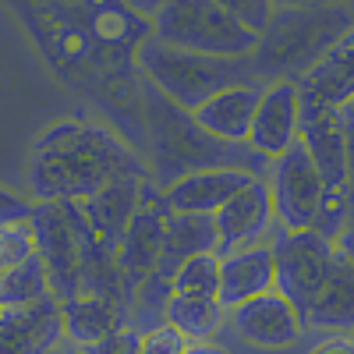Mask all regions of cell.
Returning a JSON list of instances; mask_svg holds the SVG:
<instances>
[{
    "instance_id": "26",
    "label": "cell",
    "mask_w": 354,
    "mask_h": 354,
    "mask_svg": "<svg viewBox=\"0 0 354 354\" xmlns=\"http://www.w3.org/2000/svg\"><path fill=\"white\" fill-rule=\"evenodd\" d=\"M216 290H220V255L216 252H198L170 273V294L216 298Z\"/></svg>"
},
{
    "instance_id": "17",
    "label": "cell",
    "mask_w": 354,
    "mask_h": 354,
    "mask_svg": "<svg viewBox=\"0 0 354 354\" xmlns=\"http://www.w3.org/2000/svg\"><path fill=\"white\" fill-rule=\"evenodd\" d=\"M248 177L238 167H220V170H195L177 177L170 188H163V202L170 213H202V216H213L220 205L248 185Z\"/></svg>"
},
{
    "instance_id": "28",
    "label": "cell",
    "mask_w": 354,
    "mask_h": 354,
    "mask_svg": "<svg viewBox=\"0 0 354 354\" xmlns=\"http://www.w3.org/2000/svg\"><path fill=\"white\" fill-rule=\"evenodd\" d=\"M188 337L177 333L170 322H156V326L138 333V354H185Z\"/></svg>"
},
{
    "instance_id": "6",
    "label": "cell",
    "mask_w": 354,
    "mask_h": 354,
    "mask_svg": "<svg viewBox=\"0 0 354 354\" xmlns=\"http://www.w3.org/2000/svg\"><path fill=\"white\" fill-rule=\"evenodd\" d=\"M149 36L209 57H245L255 46V32L227 15L216 0H167L149 18Z\"/></svg>"
},
{
    "instance_id": "20",
    "label": "cell",
    "mask_w": 354,
    "mask_h": 354,
    "mask_svg": "<svg viewBox=\"0 0 354 354\" xmlns=\"http://www.w3.org/2000/svg\"><path fill=\"white\" fill-rule=\"evenodd\" d=\"M262 85L266 82H245V85L220 88V93H213L209 100H202L192 110V117L209 135H216L223 142H245L248 138V128H252V113H255Z\"/></svg>"
},
{
    "instance_id": "23",
    "label": "cell",
    "mask_w": 354,
    "mask_h": 354,
    "mask_svg": "<svg viewBox=\"0 0 354 354\" xmlns=\"http://www.w3.org/2000/svg\"><path fill=\"white\" fill-rule=\"evenodd\" d=\"M198 252H216V227L213 216L202 213H167L163 220V241H160V259H156V277L170 280V273L185 259Z\"/></svg>"
},
{
    "instance_id": "33",
    "label": "cell",
    "mask_w": 354,
    "mask_h": 354,
    "mask_svg": "<svg viewBox=\"0 0 354 354\" xmlns=\"http://www.w3.org/2000/svg\"><path fill=\"white\" fill-rule=\"evenodd\" d=\"M308 354H354L351 333H337V337H330V340H319Z\"/></svg>"
},
{
    "instance_id": "21",
    "label": "cell",
    "mask_w": 354,
    "mask_h": 354,
    "mask_svg": "<svg viewBox=\"0 0 354 354\" xmlns=\"http://www.w3.org/2000/svg\"><path fill=\"white\" fill-rule=\"evenodd\" d=\"M121 326H128V308L117 301L96 298V294H75L61 301V330L71 347L96 344Z\"/></svg>"
},
{
    "instance_id": "15",
    "label": "cell",
    "mask_w": 354,
    "mask_h": 354,
    "mask_svg": "<svg viewBox=\"0 0 354 354\" xmlns=\"http://www.w3.org/2000/svg\"><path fill=\"white\" fill-rule=\"evenodd\" d=\"M61 340V301L53 294L0 312V354H50Z\"/></svg>"
},
{
    "instance_id": "31",
    "label": "cell",
    "mask_w": 354,
    "mask_h": 354,
    "mask_svg": "<svg viewBox=\"0 0 354 354\" xmlns=\"http://www.w3.org/2000/svg\"><path fill=\"white\" fill-rule=\"evenodd\" d=\"M78 351L82 354H138V330L121 326V330H113L110 337H103L96 344H85Z\"/></svg>"
},
{
    "instance_id": "18",
    "label": "cell",
    "mask_w": 354,
    "mask_h": 354,
    "mask_svg": "<svg viewBox=\"0 0 354 354\" xmlns=\"http://www.w3.org/2000/svg\"><path fill=\"white\" fill-rule=\"evenodd\" d=\"M266 290H273V248H270V241H259V245L220 255L216 298L227 308L255 298V294H266Z\"/></svg>"
},
{
    "instance_id": "7",
    "label": "cell",
    "mask_w": 354,
    "mask_h": 354,
    "mask_svg": "<svg viewBox=\"0 0 354 354\" xmlns=\"http://www.w3.org/2000/svg\"><path fill=\"white\" fill-rule=\"evenodd\" d=\"M270 248H273V290L298 308V315L308 312L312 298L319 294L322 280L333 262V241H326L315 230H283L270 227Z\"/></svg>"
},
{
    "instance_id": "34",
    "label": "cell",
    "mask_w": 354,
    "mask_h": 354,
    "mask_svg": "<svg viewBox=\"0 0 354 354\" xmlns=\"http://www.w3.org/2000/svg\"><path fill=\"white\" fill-rule=\"evenodd\" d=\"M121 4H124L128 11H135L138 18H145V21H149V18H153V15H156L163 4H167V0H121Z\"/></svg>"
},
{
    "instance_id": "24",
    "label": "cell",
    "mask_w": 354,
    "mask_h": 354,
    "mask_svg": "<svg viewBox=\"0 0 354 354\" xmlns=\"http://www.w3.org/2000/svg\"><path fill=\"white\" fill-rule=\"evenodd\" d=\"M163 322L188 340H213L227 326V305L220 298H192V294H170L163 305Z\"/></svg>"
},
{
    "instance_id": "38",
    "label": "cell",
    "mask_w": 354,
    "mask_h": 354,
    "mask_svg": "<svg viewBox=\"0 0 354 354\" xmlns=\"http://www.w3.org/2000/svg\"><path fill=\"white\" fill-rule=\"evenodd\" d=\"M57 347H61V344H57ZM57 347H53V351H50V354H57Z\"/></svg>"
},
{
    "instance_id": "32",
    "label": "cell",
    "mask_w": 354,
    "mask_h": 354,
    "mask_svg": "<svg viewBox=\"0 0 354 354\" xmlns=\"http://www.w3.org/2000/svg\"><path fill=\"white\" fill-rule=\"evenodd\" d=\"M32 198H21L11 188L0 185V227H15V223H28L32 216Z\"/></svg>"
},
{
    "instance_id": "39",
    "label": "cell",
    "mask_w": 354,
    "mask_h": 354,
    "mask_svg": "<svg viewBox=\"0 0 354 354\" xmlns=\"http://www.w3.org/2000/svg\"><path fill=\"white\" fill-rule=\"evenodd\" d=\"M0 312H4V305H0Z\"/></svg>"
},
{
    "instance_id": "13",
    "label": "cell",
    "mask_w": 354,
    "mask_h": 354,
    "mask_svg": "<svg viewBox=\"0 0 354 354\" xmlns=\"http://www.w3.org/2000/svg\"><path fill=\"white\" fill-rule=\"evenodd\" d=\"M227 322L241 333V340H248L252 347H262V351H287L305 333L298 308L280 290L255 294V298L227 308Z\"/></svg>"
},
{
    "instance_id": "36",
    "label": "cell",
    "mask_w": 354,
    "mask_h": 354,
    "mask_svg": "<svg viewBox=\"0 0 354 354\" xmlns=\"http://www.w3.org/2000/svg\"><path fill=\"white\" fill-rule=\"evenodd\" d=\"M185 354H230L223 344H213V340H188Z\"/></svg>"
},
{
    "instance_id": "37",
    "label": "cell",
    "mask_w": 354,
    "mask_h": 354,
    "mask_svg": "<svg viewBox=\"0 0 354 354\" xmlns=\"http://www.w3.org/2000/svg\"><path fill=\"white\" fill-rule=\"evenodd\" d=\"M57 354H82V351H78V347H71L68 340H61V347H57Z\"/></svg>"
},
{
    "instance_id": "25",
    "label": "cell",
    "mask_w": 354,
    "mask_h": 354,
    "mask_svg": "<svg viewBox=\"0 0 354 354\" xmlns=\"http://www.w3.org/2000/svg\"><path fill=\"white\" fill-rule=\"evenodd\" d=\"M43 294H50V283H46L43 262H39V255L32 248L21 262H15L11 270L0 277V305H4V308L32 305V301L43 298Z\"/></svg>"
},
{
    "instance_id": "16",
    "label": "cell",
    "mask_w": 354,
    "mask_h": 354,
    "mask_svg": "<svg viewBox=\"0 0 354 354\" xmlns=\"http://www.w3.org/2000/svg\"><path fill=\"white\" fill-rule=\"evenodd\" d=\"M305 326L315 330H337L351 333L354 326V255H351V238L333 241V262L330 273L322 280L319 294L312 298L308 312L301 315Z\"/></svg>"
},
{
    "instance_id": "29",
    "label": "cell",
    "mask_w": 354,
    "mask_h": 354,
    "mask_svg": "<svg viewBox=\"0 0 354 354\" xmlns=\"http://www.w3.org/2000/svg\"><path fill=\"white\" fill-rule=\"evenodd\" d=\"M28 252H32V230H28V223L0 227V277H4L15 262H21Z\"/></svg>"
},
{
    "instance_id": "8",
    "label": "cell",
    "mask_w": 354,
    "mask_h": 354,
    "mask_svg": "<svg viewBox=\"0 0 354 354\" xmlns=\"http://www.w3.org/2000/svg\"><path fill=\"white\" fill-rule=\"evenodd\" d=\"M298 142L326 188H344L351 174V103L330 106L298 93Z\"/></svg>"
},
{
    "instance_id": "2",
    "label": "cell",
    "mask_w": 354,
    "mask_h": 354,
    "mask_svg": "<svg viewBox=\"0 0 354 354\" xmlns=\"http://www.w3.org/2000/svg\"><path fill=\"white\" fill-rule=\"evenodd\" d=\"M117 177H149L145 160L106 124H50L28 160V192L36 202H82Z\"/></svg>"
},
{
    "instance_id": "12",
    "label": "cell",
    "mask_w": 354,
    "mask_h": 354,
    "mask_svg": "<svg viewBox=\"0 0 354 354\" xmlns=\"http://www.w3.org/2000/svg\"><path fill=\"white\" fill-rule=\"evenodd\" d=\"M273 223L277 220H273L270 185H266V177H248V185L238 188L213 213L216 255H227V252H238V248H248V245L266 241Z\"/></svg>"
},
{
    "instance_id": "30",
    "label": "cell",
    "mask_w": 354,
    "mask_h": 354,
    "mask_svg": "<svg viewBox=\"0 0 354 354\" xmlns=\"http://www.w3.org/2000/svg\"><path fill=\"white\" fill-rule=\"evenodd\" d=\"M216 4L227 15L238 18L245 28H252V32H259V28L266 25V18H270V11H273L270 0H216Z\"/></svg>"
},
{
    "instance_id": "9",
    "label": "cell",
    "mask_w": 354,
    "mask_h": 354,
    "mask_svg": "<svg viewBox=\"0 0 354 354\" xmlns=\"http://www.w3.org/2000/svg\"><path fill=\"white\" fill-rule=\"evenodd\" d=\"M262 177H266V185H270L277 227L305 230L312 223V213H315L322 192H326V185H322V177L315 174L312 160L305 156L301 142H294L290 149L273 156Z\"/></svg>"
},
{
    "instance_id": "11",
    "label": "cell",
    "mask_w": 354,
    "mask_h": 354,
    "mask_svg": "<svg viewBox=\"0 0 354 354\" xmlns=\"http://www.w3.org/2000/svg\"><path fill=\"white\" fill-rule=\"evenodd\" d=\"M167 202H163V192L149 185V177L142 181V192H138V205L128 220V227L121 230L117 238V248H113V259H117V270L124 273V280L135 287L142 283L156 270V259H160V241H163V220H167Z\"/></svg>"
},
{
    "instance_id": "14",
    "label": "cell",
    "mask_w": 354,
    "mask_h": 354,
    "mask_svg": "<svg viewBox=\"0 0 354 354\" xmlns=\"http://www.w3.org/2000/svg\"><path fill=\"white\" fill-rule=\"evenodd\" d=\"M298 110H301L298 85L294 82H266L245 142L266 160L280 156L283 149H290L298 142Z\"/></svg>"
},
{
    "instance_id": "27",
    "label": "cell",
    "mask_w": 354,
    "mask_h": 354,
    "mask_svg": "<svg viewBox=\"0 0 354 354\" xmlns=\"http://www.w3.org/2000/svg\"><path fill=\"white\" fill-rule=\"evenodd\" d=\"M308 230L322 234L326 241H344V238H351V195H347V185L322 192L315 213H312Z\"/></svg>"
},
{
    "instance_id": "19",
    "label": "cell",
    "mask_w": 354,
    "mask_h": 354,
    "mask_svg": "<svg viewBox=\"0 0 354 354\" xmlns=\"http://www.w3.org/2000/svg\"><path fill=\"white\" fill-rule=\"evenodd\" d=\"M142 181L145 177H117V181L103 185L100 192H93L88 198L78 202L82 220L106 248H117V238H121V230L128 227L135 205H138Z\"/></svg>"
},
{
    "instance_id": "1",
    "label": "cell",
    "mask_w": 354,
    "mask_h": 354,
    "mask_svg": "<svg viewBox=\"0 0 354 354\" xmlns=\"http://www.w3.org/2000/svg\"><path fill=\"white\" fill-rule=\"evenodd\" d=\"M39 43L61 82L110 117L113 131L145 153L142 78L135 50L149 39V21L121 0H8Z\"/></svg>"
},
{
    "instance_id": "10",
    "label": "cell",
    "mask_w": 354,
    "mask_h": 354,
    "mask_svg": "<svg viewBox=\"0 0 354 354\" xmlns=\"http://www.w3.org/2000/svg\"><path fill=\"white\" fill-rule=\"evenodd\" d=\"M28 230H32V248L46 270V283L57 301H68L82 290L78 280V245L75 230L64 213V202H36L32 216H28Z\"/></svg>"
},
{
    "instance_id": "5",
    "label": "cell",
    "mask_w": 354,
    "mask_h": 354,
    "mask_svg": "<svg viewBox=\"0 0 354 354\" xmlns=\"http://www.w3.org/2000/svg\"><path fill=\"white\" fill-rule=\"evenodd\" d=\"M135 68L138 78L149 82L156 93H163L170 103L195 110L202 100H209L220 88L262 82L252 71L248 53L245 57H209V53H188L167 46L160 39H142L135 50Z\"/></svg>"
},
{
    "instance_id": "35",
    "label": "cell",
    "mask_w": 354,
    "mask_h": 354,
    "mask_svg": "<svg viewBox=\"0 0 354 354\" xmlns=\"http://www.w3.org/2000/svg\"><path fill=\"white\" fill-rule=\"evenodd\" d=\"M273 8H330V4H347V0H270Z\"/></svg>"
},
{
    "instance_id": "3",
    "label": "cell",
    "mask_w": 354,
    "mask_h": 354,
    "mask_svg": "<svg viewBox=\"0 0 354 354\" xmlns=\"http://www.w3.org/2000/svg\"><path fill=\"white\" fill-rule=\"evenodd\" d=\"M142 124H145V170L153 188H170L177 177L195 170L238 167L245 174L262 177L270 160L259 156L248 142H223L205 131L192 110L170 103L149 82H142Z\"/></svg>"
},
{
    "instance_id": "4",
    "label": "cell",
    "mask_w": 354,
    "mask_h": 354,
    "mask_svg": "<svg viewBox=\"0 0 354 354\" xmlns=\"http://www.w3.org/2000/svg\"><path fill=\"white\" fill-rule=\"evenodd\" d=\"M351 32L347 4L330 8H273L255 32L248 53L252 71L262 82H298L337 39Z\"/></svg>"
},
{
    "instance_id": "22",
    "label": "cell",
    "mask_w": 354,
    "mask_h": 354,
    "mask_svg": "<svg viewBox=\"0 0 354 354\" xmlns=\"http://www.w3.org/2000/svg\"><path fill=\"white\" fill-rule=\"evenodd\" d=\"M294 85H298V93L315 96L330 106L351 103V96H354V39H351V32L344 39H337Z\"/></svg>"
}]
</instances>
